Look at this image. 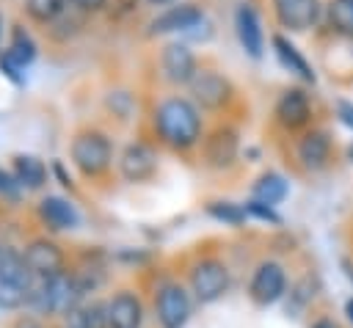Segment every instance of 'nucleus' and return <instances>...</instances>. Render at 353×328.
Here are the masks:
<instances>
[{
    "instance_id": "1",
    "label": "nucleus",
    "mask_w": 353,
    "mask_h": 328,
    "mask_svg": "<svg viewBox=\"0 0 353 328\" xmlns=\"http://www.w3.org/2000/svg\"><path fill=\"white\" fill-rule=\"evenodd\" d=\"M157 135L174 149H190L201 138V116L199 107L185 96H168L154 110Z\"/></svg>"
},
{
    "instance_id": "2",
    "label": "nucleus",
    "mask_w": 353,
    "mask_h": 328,
    "mask_svg": "<svg viewBox=\"0 0 353 328\" xmlns=\"http://www.w3.org/2000/svg\"><path fill=\"white\" fill-rule=\"evenodd\" d=\"M69 157H72L74 168L83 176H99L113 163V146H110V141H108L105 132H99V130H83V132H77L72 138Z\"/></svg>"
},
{
    "instance_id": "3",
    "label": "nucleus",
    "mask_w": 353,
    "mask_h": 328,
    "mask_svg": "<svg viewBox=\"0 0 353 328\" xmlns=\"http://www.w3.org/2000/svg\"><path fill=\"white\" fill-rule=\"evenodd\" d=\"M190 289L199 303H212L229 289V270L221 259H201L190 270Z\"/></svg>"
},
{
    "instance_id": "4",
    "label": "nucleus",
    "mask_w": 353,
    "mask_h": 328,
    "mask_svg": "<svg viewBox=\"0 0 353 328\" xmlns=\"http://www.w3.org/2000/svg\"><path fill=\"white\" fill-rule=\"evenodd\" d=\"M154 311L163 328H185L190 320V295L179 284H163L154 298Z\"/></svg>"
},
{
    "instance_id": "5",
    "label": "nucleus",
    "mask_w": 353,
    "mask_h": 328,
    "mask_svg": "<svg viewBox=\"0 0 353 328\" xmlns=\"http://www.w3.org/2000/svg\"><path fill=\"white\" fill-rule=\"evenodd\" d=\"M287 289V273L279 262H262L248 284V295L256 306H270L276 303Z\"/></svg>"
},
{
    "instance_id": "6",
    "label": "nucleus",
    "mask_w": 353,
    "mask_h": 328,
    "mask_svg": "<svg viewBox=\"0 0 353 328\" xmlns=\"http://www.w3.org/2000/svg\"><path fill=\"white\" fill-rule=\"evenodd\" d=\"M190 94L201 107L218 110L232 99V83L215 69H199L196 77L190 80Z\"/></svg>"
},
{
    "instance_id": "7",
    "label": "nucleus",
    "mask_w": 353,
    "mask_h": 328,
    "mask_svg": "<svg viewBox=\"0 0 353 328\" xmlns=\"http://www.w3.org/2000/svg\"><path fill=\"white\" fill-rule=\"evenodd\" d=\"M25 256V265L30 270V276H39V278H52L58 273H63V254L61 248L52 243V240H30L22 251Z\"/></svg>"
},
{
    "instance_id": "8",
    "label": "nucleus",
    "mask_w": 353,
    "mask_h": 328,
    "mask_svg": "<svg viewBox=\"0 0 353 328\" xmlns=\"http://www.w3.org/2000/svg\"><path fill=\"white\" fill-rule=\"evenodd\" d=\"M273 11H276V19L281 28L303 33L317 25L323 6H320V0H273Z\"/></svg>"
},
{
    "instance_id": "9",
    "label": "nucleus",
    "mask_w": 353,
    "mask_h": 328,
    "mask_svg": "<svg viewBox=\"0 0 353 328\" xmlns=\"http://www.w3.org/2000/svg\"><path fill=\"white\" fill-rule=\"evenodd\" d=\"M160 66H163V74L168 83H176V85H190V80L196 77V55L190 52L188 44L182 41H171L163 47V55H160Z\"/></svg>"
},
{
    "instance_id": "10",
    "label": "nucleus",
    "mask_w": 353,
    "mask_h": 328,
    "mask_svg": "<svg viewBox=\"0 0 353 328\" xmlns=\"http://www.w3.org/2000/svg\"><path fill=\"white\" fill-rule=\"evenodd\" d=\"M119 171L127 182H146L157 171V154L146 143H130L119 157Z\"/></svg>"
},
{
    "instance_id": "11",
    "label": "nucleus",
    "mask_w": 353,
    "mask_h": 328,
    "mask_svg": "<svg viewBox=\"0 0 353 328\" xmlns=\"http://www.w3.org/2000/svg\"><path fill=\"white\" fill-rule=\"evenodd\" d=\"M201 22H204V11L193 3H182V6H171L163 14H157L149 30L152 33H190Z\"/></svg>"
},
{
    "instance_id": "12",
    "label": "nucleus",
    "mask_w": 353,
    "mask_h": 328,
    "mask_svg": "<svg viewBox=\"0 0 353 328\" xmlns=\"http://www.w3.org/2000/svg\"><path fill=\"white\" fill-rule=\"evenodd\" d=\"M108 328H141L143 322V306L138 300V295L132 292H116L108 303Z\"/></svg>"
},
{
    "instance_id": "13",
    "label": "nucleus",
    "mask_w": 353,
    "mask_h": 328,
    "mask_svg": "<svg viewBox=\"0 0 353 328\" xmlns=\"http://www.w3.org/2000/svg\"><path fill=\"white\" fill-rule=\"evenodd\" d=\"M237 157V132L232 127H218L204 138V160L212 168H226Z\"/></svg>"
},
{
    "instance_id": "14",
    "label": "nucleus",
    "mask_w": 353,
    "mask_h": 328,
    "mask_svg": "<svg viewBox=\"0 0 353 328\" xmlns=\"http://www.w3.org/2000/svg\"><path fill=\"white\" fill-rule=\"evenodd\" d=\"M234 25H237V39L243 44V50L251 55V58H262V50H265V36H262V25H259V17L254 11V6L243 3L234 14Z\"/></svg>"
},
{
    "instance_id": "15",
    "label": "nucleus",
    "mask_w": 353,
    "mask_h": 328,
    "mask_svg": "<svg viewBox=\"0 0 353 328\" xmlns=\"http://www.w3.org/2000/svg\"><path fill=\"white\" fill-rule=\"evenodd\" d=\"M309 116H312V107H309V99H306L303 91L290 88V91H284L279 96V102H276V121L281 127L298 130V127H303L309 121Z\"/></svg>"
},
{
    "instance_id": "16",
    "label": "nucleus",
    "mask_w": 353,
    "mask_h": 328,
    "mask_svg": "<svg viewBox=\"0 0 353 328\" xmlns=\"http://www.w3.org/2000/svg\"><path fill=\"white\" fill-rule=\"evenodd\" d=\"M39 215H41V221H44L50 229H55V232L74 229V226L80 223V215H77L74 204H72L69 198H63V196H44V198L39 201Z\"/></svg>"
},
{
    "instance_id": "17",
    "label": "nucleus",
    "mask_w": 353,
    "mask_h": 328,
    "mask_svg": "<svg viewBox=\"0 0 353 328\" xmlns=\"http://www.w3.org/2000/svg\"><path fill=\"white\" fill-rule=\"evenodd\" d=\"M328 154H331V141L323 130H312L301 138L298 143V160L306 165V168H323L328 163Z\"/></svg>"
},
{
    "instance_id": "18",
    "label": "nucleus",
    "mask_w": 353,
    "mask_h": 328,
    "mask_svg": "<svg viewBox=\"0 0 353 328\" xmlns=\"http://www.w3.org/2000/svg\"><path fill=\"white\" fill-rule=\"evenodd\" d=\"M0 281L17 284V287H22L25 292H28V287H30V281H33V276H30V270H28V265H25V256H22L19 251L8 248V245L0 248Z\"/></svg>"
},
{
    "instance_id": "19",
    "label": "nucleus",
    "mask_w": 353,
    "mask_h": 328,
    "mask_svg": "<svg viewBox=\"0 0 353 328\" xmlns=\"http://www.w3.org/2000/svg\"><path fill=\"white\" fill-rule=\"evenodd\" d=\"M273 50H276V58L281 61V66H287L290 72H295L298 77H303L306 83H314V72H312V66L306 63V58L298 52V47L290 41V39H284V36H273Z\"/></svg>"
},
{
    "instance_id": "20",
    "label": "nucleus",
    "mask_w": 353,
    "mask_h": 328,
    "mask_svg": "<svg viewBox=\"0 0 353 328\" xmlns=\"http://www.w3.org/2000/svg\"><path fill=\"white\" fill-rule=\"evenodd\" d=\"M11 174L28 190H36L47 182V165L33 154H14V171Z\"/></svg>"
},
{
    "instance_id": "21",
    "label": "nucleus",
    "mask_w": 353,
    "mask_h": 328,
    "mask_svg": "<svg viewBox=\"0 0 353 328\" xmlns=\"http://www.w3.org/2000/svg\"><path fill=\"white\" fill-rule=\"evenodd\" d=\"M287 193H290L287 179H284L281 174H273V171L262 174V176L254 182V187H251V198H254V201H262V204H268V207L284 201Z\"/></svg>"
},
{
    "instance_id": "22",
    "label": "nucleus",
    "mask_w": 353,
    "mask_h": 328,
    "mask_svg": "<svg viewBox=\"0 0 353 328\" xmlns=\"http://www.w3.org/2000/svg\"><path fill=\"white\" fill-rule=\"evenodd\" d=\"M8 52L22 63V66H28V63H33V58L39 55V47H36V41H33V36L22 28V25H14L11 28V41H8Z\"/></svg>"
},
{
    "instance_id": "23",
    "label": "nucleus",
    "mask_w": 353,
    "mask_h": 328,
    "mask_svg": "<svg viewBox=\"0 0 353 328\" xmlns=\"http://www.w3.org/2000/svg\"><path fill=\"white\" fill-rule=\"evenodd\" d=\"M328 25L336 33L353 36V0H331L328 3Z\"/></svg>"
},
{
    "instance_id": "24",
    "label": "nucleus",
    "mask_w": 353,
    "mask_h": 328,
    "mask_svg": "<svg viewBox=\"0 0 353 328\" xmlns=\"http://www.w3.org/2000/svg\"><path fill=\"white\" fill-rule=\"evenodd\" d=\"M66 6L69 0H28V14L36 19V22H55L61 14H66Z\"/></svg>"
},
{
    "instance_id": "25",
    "label": "nucleus",
    "mask_w": 353,
    "mask_h": 328,
    "mask_svg": "<svg viewBox=\"0 0 353 328\" xmlns=\"http://www.w3.org/2000/svg\"><path fill=\"white\" fill-rule=\"evenodd\" d=\"M207 212L215 218V221H223V223H232V226H237V223H243L245 221V207H237V204H232V201H212V204H207Z\"/></svg>"
},
{
    "instance_id": "26",
    "label": "nucleus",
    "mask_w": 353,
    "mask_h": 328,
    "mask_svg": "<svg viewBox=\"0 0 353 328\" xmlns=\"http://www.w3.org/2000/svg\"><path fill=\"white\" fill-rule=\"evenodd\" d=\"M105 105H108V110H113L119 119H127V116L132 113V107H135V99H132V94H127V91H110V94L105 96Z\"/></svg>"
},
{
    "instance_id": "27",
    "label": "nucleus",
    "mask_w": 353,
    "mask_h": 328,
    "mask_svg": "<svg viewBox=\"0 0 353 328\" xmlns=\"http://www.w3.org/2000/svg\"><path fill=\"white\" fill-rule=\"evenodd\" d=\"M0 72H3L11 83H17V85L25 83V66H22L8 50H0Z\"/></svg>"
},
{
    "instance_id": "28",
    "label": "nucleus",
    "mask_w": 353,
    "mask_h": 328,
    "mask_svg": "<svg viewBox=\"0 0 353 328\" xmlns=\"http://www.w3.org/2000/svg\"><path fill=\"white\" fill-rule=\"evenodd\" d=\"M25 303V289L17 284L0 281V309H17Z\"/></svg>"
},
{
    "instance_id": "29",
    "label": "nucleus",
    "mask_w": 353,
    "mask_h": 328,
    "mask_svg": "<svg viewBox=\"0 0 353 328\" xmlns=\"http://www.w3.org/2000/svg\"><path fill=\"white\" fill-rule=\"evenodd\" d=\"M245 212L248 215H254V218H259V221H270V223H279V215L273 212V207H268V204H262V201H248L245 204Z\"/></svg>"
},
{
    "instance_id": "30",
    "label": "nucleus",
    "mask_w": 353,
    "mask_h": 328,
    "mask_svg": "<svg viewBox=\"0 0 353 328\" xmlns=\"http://www.w3.org/2000/svg\"><path fill=\"white\" fill-rule=\"evenodd\" d=\"M19 187H22V185L17 182V176L0 168V196H6V198H17V196H19Z\"/></svg>"
},
{
    "instance_id": "31",
    "label": "nucleus",
    "mask_w": 353,
    "mask_h": 328,
    "mask_svg": "<svg viewBox=\"0 0 353 328\" xmlns=\"http://www.w3.org/2000/svg\"><path fill=\"white\" fill-rule=\"evenodd\" d=\"M63 328H91V325H88V314H85V309H72V311L66 314Z\"/></svg>"
},
{
    "instance_id": "32",
    "label": "nucleus",
    "mask_w": 353,
    "mask_h": 328,
    "mask_svg": "<svg viewBox=\"0 0 353 328\" xmlns=\"http://www.w3.org/2000/svg\"><path fill=\"white\" fill-rule=\"evenodd\" d=\"M105 3L108 0H69V6H74L80 11H99V8H105Z\"/></svg>"
},
{
    "instance_id": "33",
    "label": "nucleus",
    "mask_w": 353,
    "mask_h": 328,
    "mask_svg": "<svg viewBox=\"0 0 353 328\" xmlns=\"http://www.w3.org/2000/svg\"><path fill=\"white\" fill-rule=\"evenodd\" d=\"M11 328H44V325H41L39 320H33V317H19Z\"/></svg>"
},
{
    "instance_id": "34",
    "label": "nucleus",
    "mask_w": 353,
    "mask_h": 328,
    "mask_svg": "<svg viewBox=\"0 0 353 328\" xmlns=\"http://www.w3.org/2000/svg\"><path fill=\"white\" fill-rule=\"evenodd\" d=\"M339 113H342V121L353 127V105H347V102H339Z\"/></svg>"
},
{
    "instance_id": "35",
    "label": "nucleus",
    "mask_w": 353,
    "mask_h": 328,
    "mask_svg": "<svg viewBox=\"0 0 353 328\" xmlns=\"http://www.w3.org/2000/svg\"><path fill=\"white\" fill-rule=\"evenodd\" d=\"M52 171L58 174V179H61V185H66V187H72V179L66 176V171H63V165H61V163H55V165H52Z\"/></svg>"
},
{
    "instance_id": "36",
    "label": "nucleus",
    "mask_w": 353,
    "mask_h": 328,
    "mask_svg": "<svg viewBox=\"0 0 353 328\" xmlns=\"http://www.w3.org/2000/svg\"><path fill=\"white\" fill-rule=\"evenodd\" d=\"M312 328H339L334 320H328V317H320V320H314L312 322Z\"/></svg>"
},
{
    "instance_id": "37",
    "label": "nucleus",
    "mask_w": 353,
    "mask_h": 328,
    "mask_svg": "<svg viewBox=\"0 0 353 328\" xmlns=\"http://www.w3.org/2000/svg\"><path fill=\"white\" fill-rule=\"evenodd\" d=\"M345 314H347V320L353 322V298H347V300H345Z\"/></svg>"
},
{
    "instance_id": "38",
    "label": "nucleus",
    "mask_w": 353,
    "mask_h": 328,
    "mask_svg": "<svg viewBox=\"0 0 353 328\" xmlns=\"http://www.w3.org/2000/svg\"><path fill=\"white\" fill-rule=\"evenodd\" d=\"M146 3H152V6H165V3H174V0H146Z\"/></svg>"
},
{
    "instance_id": "39",
    "label": "nucleus",
    "mask_w": 353,
    "mask_h": 328,
    "mask_svg": "<svg viewBox=\"0 0 353 328\" xmlns=\"http://www.w3.org/2000/svg\"><path fill=\"white\" fill-rule=\"evenodd\" d=\"M3 30H6V28H3V14H0V41H3Z\"/></svg>"
},
{
    "instance_id": "40",
    "label": "nucleus",
    "mask_w": 353,
    "mask_h": 328,
    "mask_svg": "<svg viewBox=\"0 0 353 328\" xmlns=\"http://www.w3.org/2000/svg\"><path fill=\"white\" fill-rule=\"evenodd\" d=\"M347 278L353 281V265H347Z\"/></svg>"
},
{
    "instance_id": "41",
    "label": "nucleus",
    "mask_w": 353,
    "mask_h": 328,
    "mask_svg": "<svg viewBox=\"0 0 353 328\" xmlns=\"http://www.w3.org/2000/svg\"><path fill=\"white\" fill-rule=\"evenodd\" d=\"M350 157H353V146H350Z\"/></svg>"
}]
</instances>
